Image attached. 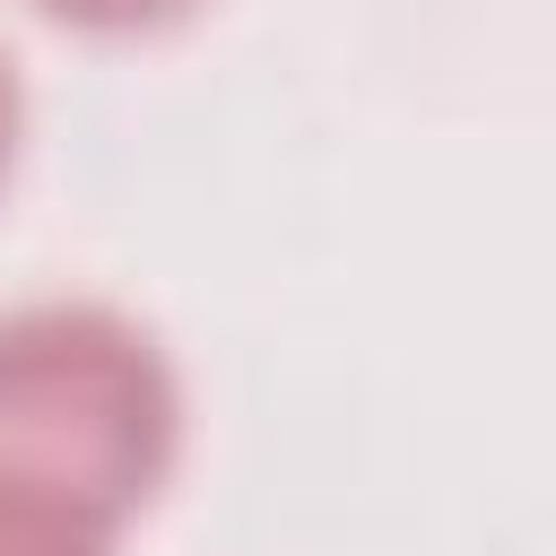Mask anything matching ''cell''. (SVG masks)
Returning a JSON list of instances; mask_svg holds the SVG:
<instances>
[{
  "label": "cell",
  "mask_w": 556,
  "mask_h": 556,
  "mask_svg": "<svg viewBox=\"0 0 556 556\" xmlns=\"http://www.w3.org/2000/svg\"><path fill=\"white\" fill-rule=\"evenodd\" d=\"M35 9H52V17H70L87 35H139V26H174L200 0H35Z\"/></svg>",
  "instance_id": "obj_3"
},
{
  "label": "cell",
  "mask_w": 556,
  "mask_h": 556,
  "mask_svg": "<svg viewBox=\"0 0 556 556\" xmlns=\"http://www.w3.org/2000/svg\"><path fill=\"white\" fill-rule=\"evenodd\" d=\"M17 61H9V43H0V182H9V156H17Z\"/></svg>",
  "instance_id": "obj_4"
},
{
  "label": "cell",
  "mask_w": 556,
  "mask_h": 556,
  "mask_svg": "<svg viewBox=\"0 0 556 556\" xmlns=\"http://www.w3.org/2000/svg\"><path fill=\"white\" fill-rule=\"evenodd\" d=\"M182 443V391L165 348L113 304L0 313V478L52 486L130 521Z\"/></svg>",
  "instance_id": "obj_1"
},
{
  "label": "cell",
  "mask_w": 556,
  "mask_h": 556,
  "mask_svg": "<svg viewBox=\"0 0 556 556\" xmlns=\"http://www.w3.org/2000/svg\"><path fill=\"white\" fill-rule=\"evenodd\" d=\"M113 539H122V521H104L96 504L0 478V556H113Z\"/></svg>",
  "instance_id": "obj_2"
}]
</instances>
